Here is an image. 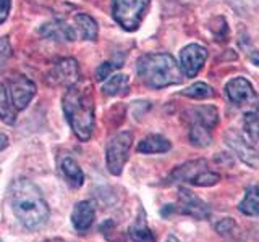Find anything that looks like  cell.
I'll return each instance as SVG.
<instances>
[{
  "label": "cell",
  "mask_w": 259,
  "mask_h": 242,
  "mask_svg": "<svg viewBox=\"0 0 259 242\" xmlns=\"http://www.w3.org/2000/svg\"><path fill=\"white\" fill-rule=\"evenodd\" d=\"M12 210L24 228L37 229L49 220V205L36 184L28 179H16L10 186Z\"/></svg>",
  "instance_id": "cell-1"
},
{
  "label": "cell",
  "mask_w": 259,
  "mask_h": 242,
  "mask_svg": "<svg viewBox=\"0 0 259 242\" xmlns=\"http://www.w3.org/2000/svg\"><path fill=\"white\" fill-rule=\"evenodd\" d=\"M63 111L79 141H88L94 129V99L88 83L78 81L63 95Z\"/></svg>",
  "instance_id": "cell-2"
},
{
  "label": "cell",
  "mask_w": 259,
  "mask_h": 242,
  "mask_svg": "<svg viewBox=\"0 0 259 242\" xmlns=\"http://www.w3.org/2000/svg\"><path fill=\"white\" fill-rule=\"evenodd\" d=\"M138 76L151 89H164L180 84L183 73L170 53H148L138 60Z\"/></svg>",
  "instance_id": "cell-3"
},
{
  "label": "cell",
  "mask_w": 259,
  "mask_h": 242,
  "mask_svg": "<svg viewBox=\"0 0 259 242\" xmlns=\"http://www.w3.org/2000/svg\"><path fill=\"white\" fill-rule=\"evenodd\" d=\"M151 0H112V16L125 31H136Z\"/></svg>",
  "instance_id": "cell-4"
},
{
  "label": "cell",
  "mask_w": 259,
  "mask_h": 242,
  "mask_svg": "<svg viewBox=\"0 0 259 242\" xmlns=\"http://www.w3.org/2000/svg\"><path fill=\"white\" fill-rule=\"evenodd\" d=\"M132 144H133V134L130 131L118 133L109 141L107 149H105V163H107V169L110 174L113 176L121 174L130 157Z\"/></svg>",
  "instance_id": "cell-5"
},
{
  "label": "cell",
  "mask_w": 259,
  "mask_h": 242,
  "mask_svg": "<svg viewBox=\"0 0 259 242\" xmlns=\"http://www.w3.org/2000/svg\"><path fill=\"white\" fill-rule=\"evenodd\" d=\"M168 210L174 213L191 216L194 220H209L210 218V208L202 199H199L196 194L191 192L186 188H178V200L175 205H167Z\"/></svg>",
  "instance_id": "cell-6"
},
{
  "label": "cell",
  "mask_w": 259,
  "mask_h": 242,
  "mask_svg": "<svg viewBox=\"0 0 259 242\" xmlns=\"http://www.w3.org/2000/svg\"><path fill=\"white\" fill-rule=\"evenodd\" d=\"M207 60L206 47L199 44H190L182 48L180 52V68L186 78H194L204 67Z\"/></svg>",
  "instance_id": "cell-7"
},
{
  "label": "cell",
  "mask_w": 259,
  "mask_h": 242,
  "mask_svg": "<svg viewBox=\"0 0 259 242\" xmlns=\"http://www.w3.org/2000/svg\"><path fill=\"white\" fill-rule=\"evenodd\" d=\"M225 94L229 97V100L237 105V107H243V105L254 103L257 100V94L254 91L253 84L249 83L246 78H233L225 84Z\"/></svg>",
  "instance_id": "cell-8"
},
{
  "label": "cell",
  "mask_w": 259,
  "mask_h": 242,
  "mask_svg": "<svg viewBox=\"0 0 259 242\" xmlns=\"http://www.w3.org/2000/svg\"><path fill=\"white\" fill-rule=\"evenodd\" d=\"M7 89L12 97L15 108L18 111L26 108L32 100V97L36 95V86L26 76H15L13 79H10Z\"/></svg>",
  "instance_id": "cell-9"
},
{
  "label": "cell",
  "mask_w": 259,
  "mask_h": 242,
  "mask_svg": "<svg viewBox=\"0 0 259 242\" xmlns=\"http://www.w3.org/2000/svg\"><path fill=\"white\" fill-rule=\"evenodd\" d=\"M49 79L55 86L71 87L79 81V68L75 58H60L55 62L52 71L49 73Z\"/></svg>",
  "instance_id": "cell-10"
},
{
  "label": "cell",
  "mask_w": 259,
  "mask_h": 242,
  "mask_svg": "<svg viewBox=\"0 0 259 242\" xmlns=\"http://www.w3.org/2000/svg\"><path fill=\"white\" fill-rule=\"evenodd\" d=\"M224 141L235 152V155H237L243 163H246L251 168L259 166V153L254 150V147L251 145L249 141H245L238 133H235V131L225 133Z\"/></svg>",
  "instance_id": "cell-11"
},
{
  "label": "cell",
  "mask_w": 259,
  "mask_h": 242,
  "mask_svg": "<svg viewBox=\"0 0 259 242\" xmlns=\"http://www.w3.org/2000/svg\"><path fill=\"white\" fill-rule=\"evenodd\" d=\"M209 169L207 166V161L206 160H191V161H186V163L177 166L172 173L168 174L167 177V183L165 184H177V183H190L191 186H194V183L198 181V177Z\"/></svg>",
  "instance_id": "cell-12"
},
{
  "label": "cell",
  "mask_w": 259,
  "mask_h": 242,
  "mask_svg": "<svg viewBox=\"0 0 259 242\" xmlns=\"http://www.w3.org/2000/svg\"><path fill=\"white\" fill-rule=\"evenodd\" d=\"M183 119L188 126H202L209 131L219 125V110L212 105H201V107H191L183 111Z\"/></svg>",
  "instance_id": "cell-13"
},
{
  "label": "cell",
  "mask_w": 259,
  "mask_h": 242,
  "mask_svg": "<svg viewBox=\"0 0 259 242\" xmlns=\"http://www.w3.org/2000/svg\"><path fill=\"white\" fill-rule=\"evenodd\" d=\"M96 216V205L93 200L78 202L71 212V223L73 228L78 232H86L94 223Z\"/></svg>",
  "instance_id": "cell-14"
},
{
  "label": "cell",
  "mask_w": 259,
  "mask_h": 242,
  "mask_svg": "<svg viewBox=\"0 0 259 242\" xmlns=\"http://www.w3.org/2000/svg\"><path fill=\"white\" fill-rule=\"evenodd\" d=\"M130 239L133 242H156V236L151 231V228L148 226V220H146V212L144 208L140 207L138 208V215L135 218V221L132 223L128 229Z\"/></svg>",
  "instance_id": "cell-15"
},
{
  "label": "cell",
  "mask_w": 259,
  "mask_h": 242,
  "mask_svg": "<svg viewBox=\"0 0 259 242\" xmlns=\"http://www.w3.org/2000/svg\"><path fill=\"white\" fill-rule=\"evenodd\" d=\"M40 34H42L44 37H47V39L63 40V42L76 39L75 29H73L70 24L62 21V20H55V21H51V23L44 24V26L40 28Z\"/></svg>",
  "instance_id": "cell-16"
},
{
  "label": "cell",
  "mask_w": 259,
  "mask_h": 242,
  "mask_svg": "<svg viewBox=\"0 0 259 242\" xmlns=\"http://www.w3.org/2000/svg\"><path fill=\"white\" fill-rule=\"evenodd\" d=\"M60 169H62V174L65 177V181L68 183L70 188L73 189H78L83 186L84 183V174L81 171V168L78 165V161L71 157H65L60 163Z\"/></svg>",
  "instance_id": "cell-17"
},
{
  "label": "cell",
  "mask_w": 259,
  "mask_h": 242,
  "mask_svg": "<svg viewBox=\"0 0 259 242\" xmlns=\"http://www.w3.org/2000/svg\"><path fill=\"white\" fill-rule=\"evenodd\" d=\"M172 149V144L164 136H159V134H151L148 137H144V139L138 144L136 150L140 153H146V155H149V153H165Z\"/></svg>",
  "instance_id": "cell-18"
},
{
  "label": "cell",
  "mask_w": 259,
  "mask_h": 242,
  "mask_svg": "<svg viewBox=\"0 0 259 242\" xmlns=\"http://www.w3.org/2000/svg\"><path fill=\"white\" fill-rule=\"evenodd\" d=\"M238 210L246 216L259 218V184L249 186L245 192V197L240 202Z\"/></svg>",
  "instance_id": "cell-19"
},
{
  "label": "cell",
  "mask_w": 259,
  "mask_h": 242,
  "mask_svg": "<svg viewBox=\"0 0 259 242\" xmlns=\"http://www.w3.org/2000/svg\"><path fill=\"white\" fill-rule=\"evenodd\" d=\"M16 113H18V110L15 108V105L12 102V97H10V94H8L7 86L0 87V119L7 125H15Z\"/></svg>",
  "instance_id": "cell-20"
},
{
  "label": "cell",
  "mask_w": 259,
  "mask_h": 242,
  "mask_svg": "<svg viewBox=\"0 0 259 242\" xmlns=\"http://www.w3.org/2000/svg\"><path fill=\"white\" fill-rule=\"evenodd\" d=\"M75 23L79 29V34L86 40H96L97 39V23L91 15L88 13H78L75 16Z\"/></svg>",
  "instance_id": "cell-21"
},
{
  "label": "cell",
  "mask_w": 259,
  "mask_h": 242,
  "mask_svg": "<svg viewBox=\"0 0 259 242\" xmlns=\"http://www.w3.org/2000/svg\"><path fill=\"white\" fill-rule=\"evenodd\" d=\"M190 131H188V139H190V144L194 145V147L198 149H206L210 145L212 142V131H209L207 128H202V126H188Z\"/></svg>",
  "instance_id": "cell-22"
},
{
  "label": "cell",
  "mask_w": 259,
  "mask_h": 242,
  "mask_svg": "<svg viewBox=\"0 0 259 242\" xmlns=\"http://www.w3.org/2000/svg\"><path fill=\"white\" fill-rule=\"evenodd\" d=\"M243 128H245L246 137L251 144L259 141V108L245 113V118H243Z\"/></svg>",
  "instance_id": "cell-23"
},
{
  "label": "cell",
  "mask_w": 259,
  "mask_h": 242,
  "mask_svg": "<svg viewBox=\"0 0 259 242\" xmlns=\"http://www.w3.org/2000/svg\"><path fill=\"white\" fill-rule=\"evenodd\" d=\"M130 84V79L126 75H113L107 79V83L102 86V91L105 95H118L126 92Z\"/></svg>",
  "instance_id": "cell-24"
},
{
  "label": "cell",
  "mask_w": 259,
  "mask_h": 242,
  "mask_svg": "<svg viewBox=\"0 0 259 242\" xmlns=\"http://www.w3.org/2000/svg\"><path fill=\"white\" fill-rule=\"evenodd\" d=\"M182 95L191 97V99L202 100V99H210V97H214L215 92H214V89L210 87L209 84H206V83H194L190 87L183 89Z\"/></svg>",
  "instance_id": "cell-25"
},
{
  "label": "cell",
  "mask_w": 259,
  "mask_h": 242,
  "mask_svg": "<svg viewBox=\"0 0 259 242\" xmlns=\"http://www.w3.org/2000/svg\"><path fill=\"white\" fill-rule=\"evenodd\" d=\"M215 231L222 237H233V234L237 232V223L233 221V218H224L215 224Z\"/></svg>",
  "instance_id": "cell-26"
},
{
  "label": "cell",
  "mask_w": 259,
  "mask_h": 242,
  "mask_svg": "<svg viewBox=\"0 0 259 242\" xmlns=\"http://www.w3.org/2000/svg\"><path fill=\"white\" fill-rule=\"evenodd\" d=\"M120 65H115L113 62H104L102 65H99V68L96 70V79L97 81H104L112 76V73L115 71Z\"/></svg>",
  "instance_id": "cell-27"
},
{
  "label": "cell",
  "mask_w": 259,
  "mask_h": 242,
  "mask_svg": "<svg viewBox=\"0 0 259 242\" xmlns=\"http://www.w3.org/2000/svg\"><path fill=\"white\" fill-rule=\"evenodd\" d=\"M12 55V48L7 39H0V63L5 62Z\"/></svg>",
  "instance_id": "cell-28"
},
{
  "label": "cell",
  "mask_w": 259,
  "mask_h": 242,
  "mask_svg": "<svg viewBox=\"0 0 259 242\" xmlns=\"http://www.w3.org/2000/svg\"><path fill=\"white\" fill-rule=\"evenodd\" d=\"M10 8H12V0H0V24L8 18Z\"/></svg>",
  "instance_id": "cell-29"
},
{
  "label": "cell",
  "mask_w": 259,
  "mask_h": 242,
  "mask_svg": "<svg viewBox=\"0 0 259 242\" xmlns=\"http://www.w3.org/2000/svg\"><path fill=\"white\" fill-rule=\"evenodd\" d=\"M248 58L251 60V63H254L256 67H259V50L257 48H251L248 52Z\"/></svg>",
  "instance_id": "cell-30"
},
{
  "label": "cell",
  "mask_w": 259,
  "mask_h": 242,
  "mask_svg": "<svg viewBox=\"0 0 259 242\" xmlns=\"http://www.w3.org/2000/svg\"><path fill=\"white\" fill-rule=\"evenodd\" d=\"M8 145V137L5 134H0V150H4Z\"/></svg>",
  "instance_id": "cell-31"
},
{
  "label": "cell",
  "mask_w": 259,
  "mask_h": 242,
  "mask_svg": "<svg viewBox=\"0 0 259 242\" xmlns=\"http://www.w3.org/2000/svg\"><path fill=\"white\" fill-rule=\"evenodd\" d=\"M165 242H180V239H177L175 236H174V234H170V236L167 237V240Z\"/></svg>",
  "instance_id": "cell-32"
},
{
  "label": "cell",
  "mask_w": 259,
  "mask_h": 242,
  "mask_svg": "<svg viewBox=\"0 0 259 242\" xmlns=\"http://www.w3.org/2000/svg\"><path fill=\"white\" fill-rule=\"evenodd\" d=\"M55 242H63V240H55Z\"/></svg>",
  "instance_id": "cell-33"
},
{
  "label": "cell",
  "mask_w": 259,
  "mask_h": 242,
  "mask_svg": "<svg viewBox=\"0 0 259 242\" xmlns=\"http://www.w3.org/2000/svg\"><path fill=\"white\" fill-rule=\"evenodd\" d=\"M0 242H2V240H0Z\"/></svg>",
  "instance_id": "cell-34"
}]
</instances>
